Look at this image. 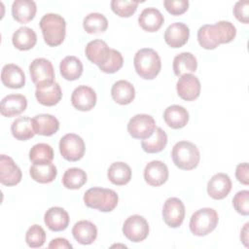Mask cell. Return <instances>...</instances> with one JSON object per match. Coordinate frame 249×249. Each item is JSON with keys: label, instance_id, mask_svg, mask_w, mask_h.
<instances>
[{"label": "cell", "instance_id": "1", "mask_svg": "<svg viewBox=\"0 0 249 249\" xmlns=\"http://www.w3.org/2000/svg\"><path fill=\"white\" fill-rule=\"evenodd\" d=\"M236 28L231 21L221 20L215 24H204L197 30V41L205 50H214L221 44L231 42Z\"/></svg>", "mask_w": 249, "mask_h": 249}, {"label": "cell", "instance_id": "2", "mask_svg": "<svg viewBox=\"0 0 249 249\" xmlns=\"http://www.w3.org/2000/svg\"><path fill=\"white\" fill-rule=\"evenodd\" d=\"M45 43L50 47L59 46L65 38L66 22L65 19L57 14H46L40 20Z\"/></svg>", "mask_w": 249, "mask_h": 249}, {"label": "cell", "instance_id": "3", "mask_svg": "<svg viewBox=\"0 0 249 249\" xmlns=\"http://www.w3.org/2000/svg\"><path fill=\"white\" fill-rule=\"evenodd\" d=\"M136 73L145 80L156 78L161 68V62L158 53L149 48L139 50L133 58Z\"/></svg>", "mask_w": 249, "mask_h": 249}, {"label": "cell", "instance_id": "4", "mask_svg": "<svg viewBox=\"0 0 249 249\" xmlns=\"http://www.w3.org/2000/svg\"><path fill=\"white\" fill-rule=\"evenodd\" d=\"M119 201L117 193L111 189L93 187L84 195L85 204L101 212H110L115 209Z\"/></svg>", "mask_w": 249, "mask_h": 249}, {"label": "cell", "instance_id": "5", "mask_svg": "<svg viewBox=\"0 0 249 249\" xmlns=\"http://www.w3.org/2000/svg\"><path fill=\"white\" fill-rule=\"evenodd\" d=\"M171 158L178 168L192 170L197 166L200 155L197 147L194 143L189 141H179L172 148Z\"/></svg>", "mask_w": 249, "mask_h": 249}, {"label": "cell", "instance_id": "6", "mask_svg": "<svg viewBox=\"0 0 249 249\" xmlns=\"http://www.w3.org/2000/svg\"><path fill=\"white\" fill-rule=\"evenodd\" d=\"M219 216L216 210L204 207L196 211L190 220V230L193 234L204 236L213 231L218 225Z\"/></svg>", "mask_w": 249, "mask_h": 249}, {"label": "cell", "instance_id": "7", "mask_svg": "<svg viewBox=\"0 0 249 249\" xmlns=\"http://www.w3.org/2000/svg\"><path fill=\"white\" fill-rule=\"evenodd\" d=\"M86 151L85 142L75 133H67L59 141V152L63 159L69 161L81 160Z\"/></svg>", "mask_w": 249, "mask_h": 249}, {"label": "cell", "instance_id": "8", "mask_svg": "<svg viewBox=\"0 0 249 249\" xmlns=\"http://www.w3.org/2000/svg\"><path fill=\"white\" fill-rule=\"evenodd\" d=\"M154 118L147 114L133 116L127 124V131L132 138L144 140L149 138L156 129Z\"/></svg>", "mask_w": 249, "mask_h": 249}, {"label": "cell", "instance_id": "9", "mask_svg": "<svg viewBox=\"0 0 249 249\" xmlns=\"http://www.w3.org/2000/svg\"><path fill=\"white\" fill-rule=\"evenodd\" d=\"M123 232L132 242H140L146 239L149 234V224L140 215H131L124 223Z\"/></svg>", "mask_w": 249, "mask_h": 249}, {"label": "cell", "instance_id": "10", "mask_svg": "<svg viewBox=\"0 0 249 249\" xmlns=\"http://www.w3.org/2000/svg\"><path fill=\"white\" fill-rule=\"evenodd\" d=\"M162 218L164 223L170 228H178L185 218V206L178 197H169L162 207Z\"/></svg>", "mask_w": 249, "mask_h": 249}, {"label": "cell", "instance_id": "11", "mask_svg": "<svg viewBox=\"0 0 249 249\" xmlns=\"http://www.w3.org/2000/svg\"><path fill=\"white\" fill-rule=\"evenodd\" d=\"M29 73L36 87L54 81L53 66L46 58H35L29 65Z\"/></svg>", "mask_w": 249, "mask_h": 249}, {"label": "cell", "instance_id": "12", "mask_svg": "<svg viewBox=\"0 0 249 249\" xmlns=\"http://www.w3.org/2000/svg\"><path fill=\"white\" fill-rule=\"evenodd\" d=\"M200 89L201 86L198 78L191 73L180 76L176 85L179 97L186 101H193L196 99L200 94Z\"/></svg>", "mask_w": 249, "mask_h": 249}, {"label": "cell", "instance_id": "13", "mask_svg": "<svg viewBox=\"0 0 249 249\" xmlns=\"http://www.w3.org/2000/svg\"><path fill=\"white\" fill-rule=\"evenodd\" d=\"M22 173L12 158L0 156V182L5 186H15L21 181Z\"/></svg>", "mask_w": 249, "mask_h": 249}, {"label": "cell", "instance_id": "14", "mask_svg": "<svg viewBox=\"0 0 249 249\" xmlns=\"http://www.w3.org/2000/svg\"><path fill=\"white\" fill-rule=\"evenodd\" d=\"M71 103L80 111H89L96 104V93L88 86H79L72 92Z\"/></svg>", "mask_w": 249, "mask_h": 249}, {"label": "cell", "instance_id": "15", "mask_svg": "<svg viewBox=\"0 0 249 249\" xmlns=\"http://www.w3.org/2000/svg\"><path fill=\"white\" fill-rule=\"evenodd\" d=\"M144 179L150 186H161L168 179V168L166 164L160 160L150 161L145 166Z\"/></svg>", "mask_w": 249, "mask_h": 249}, {"label": "cell", "instance_id": "16", "mask_svg": "<svg viewBox=\"0 0 249 249\" xmlns=\"http://www.w3.org/2000/svg\"><path fill=\"white\" fill-rule=\"evenodd\" d=\"M85 53L88 59L100 68L108 61L112 49H110L107 43L102 40H93L88 43Z\"/></svg>", "mask_w": 249, "mask_h": 249}, {"label": "cell", "instance_id": "17", "mask_svg": "<svg viewBox=\"0 0 249 249\" xmlns=\"http://www.w3.org/2000/svg\"><path fill=\"white\" fill-rule=\"evenodd\" d=\"M35 96L38 102L44 106L56 105L61 97L62 91L59 85L56 82H51L36 87Z\"/></svg>", "mask_w": 249, "mask_h": 249}, {"label": "cell", "instance_id": "18", "mask_svg": "<svg viewBox=\"0 0 249 249\" xmlns=\"http://www.w3.org/2000/svg\"><path fill=\"white\" fill-rule=\"evenodd\" d=\"M231 190V181L228 174L217 173L207 183V194L214 199L225 198Z\"/></svg>", "mask_w": 249, "mask_h": 249}, {"label": "cell", "instance_id": "19", "mask_svg": "<svg viewBox=\"0 0 249 249\" xmlns=\"http://www.w3.org/2000/svg\"><path fill=\"white\" fill-rule=\"evenodd\" d=\"M190 36L189 27L183 22H174L170 24L164 32V41L171 48H181L184 46Z\"/></svg>", "mask_w": 249, "mask_h": 249}, {"label": "cell", "instance_id": "20", "mask_svg": "<svg viewBox=\"0 0 249 249\" xmlns=\"http://www.w3.org/2000/svg\"><path fill=\"white\" fill-rule=\"evenodd\" d=\"M27 99L22 94H9L1 101L0 112L4 117H15L25 111Z\"/></svg>", "mask_w": 249, "mask_h": 249}, {"label": "cell", "instance_id": "21", "mask_svg": "<svg viewBox=\"0 0 249 249\" xmlns=\"http://www.w3.org/2000/svg\"><path fill=\"white\" fill-rule=\"evenodd\" d=\"M44 222L51 231H61L69 225V215L62 207H51L44 215Z\"/></svg>", "mask_w": 249, "mask_h": 249}, {"label": "cell", "instance_id": "22", "mask_svg": "<svg viewBox=\"0 0 249 249\" xmlns=\"http://www.w3.org/2000/svg\"><path fill=\"white\" fill-rule=\"evenodd\" d=\"M1 81L7 88L20 89L25 84V75L19 66L9 63L2 68Z\"/></svg>", "mask_w": 249, "mask_h": 249}, {"label": "cell", "instance_id": "23", "mask_svg": "<svg viewBox=\"0 0 249 249\" xmlns=\"http://www.w3.org/2000/svg\"><path fill=\"white\" fill-rule=\"evenodd\" d=\"M37 7L32 0H16L12 5L13 18L19 23L31 21L36 15Z\"/></svg>", "mask_w": 249, "mask_h": 249}, {"label": "cell", "instance_id": "24", "mask_svg": "<svg viewBox=\"0 0 249 249\" xmlns=\"http://www.w3.org/2000/svg\"><path fill=\"white\" fill-rule=\"evenodd\" d=\"M32 124L36 134L51 136L59 128L58 120L50 114H39L32 118Z\"/></svg>", "mask_w": 249, "mask_h": 249}, {"label": "cell", "instance_id": "25", "mask_svg": "<svg viewBox=\"0 0 249 249\" xmlns=\"http://www.w3.org/2000/svg\"><path fill=\"white\" fill-rule=\"evenodd\" d=\"M164 21L161 13L156 8H146L142 11L138 18L140 27L148 32L158 31Z\"/></svg>", "mask_w": 249, "mask_h": 249}, {"label": "cell", "instance_id": "26", "mask_svg": "<svg viewBox=\"0 0 249 249\" xmlns=\"http://www.w3.org/2000/svg\"><path fill=\"white\" fill-rule=\"evenodd\" d=\"M72 234L79 243L88 245L91 244L96 239L97 229L93 223L87 220H82L74 225Z\"/></svg>", "mask_w": 249, "mask_h": 249}, {"label": "cell", "instance_id": "27", "mask_svg": "<svg viewBox=\"0 0 249 249\" xmlns=\"http://www.w3.org/2000/svg\"><path fill=\"white\" fill-rule=\"evenodd\" d=\"M163 120L169 127L179 129L188 124L189 113L183 106L171 105L165 109L163 113Z\"/></svg>", "mask_w": 249, "mask_h": 249}, {"label": "cell", "instance_id": "28", "mask_svg": "<svg viewBox=\"0 0 249 249\" xmlns=\"http://www.w3.org/2000/svg\"><path fill=\"white\" fill-rule=\"evenodd\" d=\"M113 100L121 105L129 104L135 97V89L131 83L125 80L117 81L111 89Z\"/></svg>", "mask_w": 249, "mask_h": 249}, {"label": "cell", "instance_id": "29", "mask_svg": "<svg viewBox=\"0 0 249 249\" xmlns=\"http://www.w3.org/2000/svg\"><path fill=\"white\" fill-rule=\"evenodd\" d=\"M13 45L19 51H28L37 43V35L35 31L29 27H19L14 32L12 37Z\"/></svg>", "mask_w": 249, "mask_h": 249}, {"label": "cell", "instance_id": "30", "mask_svg": "<svg viewBox=\"0 0 249 249\" xmlns=\"http://www.w3.org/2000/svg\"><path fill=\"white\" fill-rule=\"evenodd\" d=\"M107 176L112 184L123 186L130 181L131 169L127 163L123 161H116L109 166Z\"/></svg>", "mask_w": 249, "mask_h": 249}, {"label": "cell", "instance_id": "31", "mask_svg": "<svg viewBox=\"0 0 249 249\" xmlns=\"http://www.w3.org/2000/svg\"><path fill=\"white\" fill-rule=\"evenodd\" d=\"M59 70L61 76L65 80L75 81L79 79L83 74V64L78 57L74 55H68L61 60L59 64Z\"/></svg>", "mask_w": 249, "mask_h": 249}, {"label": "cell", "instance_id": "32", "mask_svg": "<svg viewBox=\"0 0 249 249\" xmlns=\"http://www.w3.org/2000/svg\"><path fill=\"white\" fill-rule=\"evenodd\" d=\"M31 178L41 184H48L53 182L57 174L56 167L52 162L33 164L29 169Z\"/></svg>", "mask_w": 249, "mask_h": 249}, {"label": "cell", "instance_id": "33", "mask_svg": "<svg viewBox=\"0 0 249 249\" xmlns=\"http://www.w3.org/2000/svg\"><path fill=\"white\" fill-rule=\"evenodd\" d=\"M11 131L13 136L20 141L28 140L36 134L32 124V119L27 116L16 119L11 125Z\"/></svg>", "mask_w": 249, "mask_h": 249}, {"label": "cell", "instance_id": "34", "mask_svg": "<svg viewBox=\"0 0 249 249\" xmlns=\"http://www.w3.org/2000/svg\"><path fill=\"white\" fill-rule=\"evenodd\" d=\"M167 144V135L160 127H156L154 133L147 139L142 140L141 147L148 154L161 152Z\"/></svg>", "mask_w": 249, "mask_h": 249}, {"label": "cell", "instance_id": "35", "mask_svg": "<svg viewBox=\"0 0 249 249\" xmlns=\"http://www.w3.org/2000/svg\"><path fill=\"white\" fill-rule=\"evenodd\" d=\"M173 71L176 76H182L190 72H195L197 68L196 56L191 53H181L173 59Z\"/></svg>", "mask_w": 249, "mask_h": 249}, {"label": "cell", "instance_id": "36", "mask_svg": "<svg viewBox=\"0 0 249 249\" xmlns=\"http://www.w3.org/2000/svg\"><path fill=\"white\" fill-rule=\"evenodd\" d=\"M83 27L89 34L102 33L108 27L106 17L100 13H90L83 20Z\"/></svg>", "mask_w": 249, "mask_h": 249}, {"label": "cell", "instance_id": "37", "mask_svg": "<svg viewBox=\"0 0 249 249\" xmlns=\"http://www.w3.org/2000/svg\"><path fill=\"white\" fill-rule=\"evenodd\" d=\"M87 173L78 167L68 168L62 177V184L70 190H78L87 182Z\"/></svg>", "mask_w": 249, "mask_h": 249}, {"label": "cell", "instance_id": "38", "mask_svg": "<svg viewBox=\"0 0 249 249\" xmlns=\"http://www.w3.org/2000/svg\"><path fill=\"white\" fill-rule=\"evenodd\" d=\"M29 160L33 164L52 162L53 160V150L46 143H38L29 151Z\"/></svg>", "mask_w": 249, "mask_h": 249}, {"label": "cell", "instance_id": "39", "mask_svg": "<svg viewBox=\"0 0 249 249\" xmlns=\"http://www.w3.org/2000/svg\"><path fill=\"white\" fill-rule=\"evenodd\" d=\"M138 4V1L113 0L111 1V9L121 18H129L136 12Z\"/></svg>", "mask_w": 249, "mask_h": 249}, {"label": "cell", "instance_id": "40", "mask_svg": "<svg viewBox=\"0 0 249 249\" xmlns=\"http://www.w3.org/2000/svg\"><path fill=\"white\" fill-rule=\"evenodd\" d=\"M25 241L31 248L42 247L46 241V232L39 225L31 226L25 233Z\"/></svg>", "mask_w": 249, "mask_h": 249}, {"label": "cell", "instance_id": "41", "mask_svg": "<svg viewBox=\"0 0 249 249\" xmlns=\"http://www.w3.org/2000/svg\"><path fill=\"white\" fill-rule=\"evenodd\" d=\"M123 64H124V58H123L122 53L119 51L112 49V53H111V55H110L108 61L103 66H101L99 69L104 73L113 74V73H116L117 71H119L122 68Z\"/></svg>", "mask_w": 249, "mask_h": 249}, {"label": "cell", "instance_id": "42", "mask_svg": "<svg viewBox=\"0 0 249 249\" xmlns=\"http://www.w3.org/2000/svg\"><path fill=\"white\" fill-rule=\"evenodd\" d=\"M232 205L237 213L247 216L249 214V191L237 192L232 198Z\"/></svg>", "mask_w": 249, "mask_h": 249}, {"label": "cell", "instance_id": "43", "mask_svg": "<svg viewBox=\"0 0 249 249\" xmlns=\"http://www.w3.org/2000/svg\"><path fill=\"white\" fill-rule=\"evenodd\" d=\"M163 5L166 11L173 16H180L184 14L189 8L188 0H165Z\"/></svg>", "mask_w": 249, "mask_h": 249}, {"label": "cell", "instance_id": "44", "mask_svg": "<svg viewBox=\"0 0 249 249\" xmlns=\"http://www.w3.org/2000/svg\"><path fill=\"white\" fill-rule=\"evenodd\" d=\"M248 10H249V1H237L233 7V15L237 20L248 23Z\"/></svg>", "mask_w": 249, "mask_h": 249}, {"label": "cell", "instance_id": "45", "mask_svg": "<svg viewBox=\"0 0 249 249\" xmlns=\"http://www.w3.org/2000/svg\"><path fill=\"white\" fill-rule=\"evenodd\" d=\"M236 179L243 185H249V166L247 162L239 163L235 170Z\"/></svg>", "mask_w": 249, "mask_h": 249}, {"label": "cell", "instance_id": "46", "mask_svg": "<svg viewBox=\"0 0 249 249\" xmlns=\"http://www.w3.org/2000/svg\"><path fill=\"white\" fill-rule=\"evenodd\" d=\"M73 246L72 244L65 238L62 237H57L53 239L50 244L49 248H65V249H71Z\"/></svg>", "mask_w": 249, "mask_h": 249}, {"label": "cell", "instance_id": "47", "mask_svg": "<svg viewBox=\"0 0 249 249\" xmlns=\"http://www.w3.org/2000/svg\"><path fill=\"white\" fill-rule=\"evenodd\" d=\"M248 226H249L248 223H246L244 225L243 229L241 230V234H240V239H241V241L243 242V244L245 246H248V244H247V241H248Z\"/></svg>", "mask_w": 249, "mask_h": 249}]
</instances>
